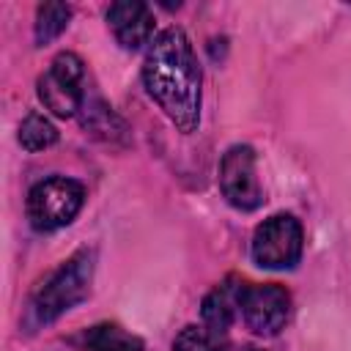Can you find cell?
I'll list each match as a JSON object with an SVG mask.
<instances>
[{
  "instance_id": "cell-4",
  "label": "cell",
  "mask_w": 351,
  "mask_h": 351,
  "mask_svg": "<svg viewBox=\"0 0 351 351\" xmlns=\"http://www.w3.org/2000/svg\"><path fill=\"white\" fill-rule=\"evenodd\" d=\"M41 104L58 118H71L85 104V63L74 52H60L36 82Z\"/></svg>"
},
{
  "instance_id": "cell-6",
  "label": "cell",
  "mask_w": 351,
  "mask_h": 351,
  "mask_svg": "<svg viewBox=\"0 0 351 351\" xmlns=\"http://www.w3.org/2000/svg\"><path fill=\"white\" fill-rule=\"evenodd\" d=\"M219 189L239 211H252L263 203L261 181L255 173V151L250 145H230L219 162Z\"/></svg>"
},
{
  "instance_id": "cell-5",
  "label": "cell",
  "mask_w": 351,
  "mask_h": 351,
  "mask_svg": "<svg viewBox=\"0 0 351 351\" xmlns=\"http://www.w3.org/2000/svg\"><path fill=\"white\" fill-rule=\"evenodd\" d=\"M304 247L302 222L293 214H274L255 228L252 261L263 269H291L299 263Z\"/></svg>"
},
{
  "instance_id": "cell-9",
  "label": "cell",
  "mask_w": 351,
  "mask_h": 351,
  "mask_svg": "<svg viewBox=\"0 0 351 351\" xmlns=\"http://www.w3.org/2000/svg\"><path fill=\"white\" fill-rule=\"evenodd\" d=\"M244 280L239 277H228L225 282H219L217 288H211L203 299L200 315L203 324L219 335H228L230 324L241 315V293H244Z\"/></svg>"
},
{
  "instance_id": "cell-1",
  "label": "cell",
  "mask_w": 351,
  "mask_h": 351,
  "mask_svg": "<svg viewBox=\"0 0 351 351\" xmlns=\"http://www.w3.org/2000/svg\"><path fill=\"white\" fill-rule=\"evenodd\" d=\"M143 85L181 132H195L200 121V66L181 27H167L154 38L143 63Z\"/></svg>"
},
{
  "instance_id": "cell-8",
  "label": "cell",
  "mask_w": 351,
  "mask_h": 351,
  "mask_svg": "<svg viewBox=\"0 0 351 351\" xmlns=\"http://www.w3.org/2000/svg\"><path fill=\"white\" fill-rule=\"evenodd\" d=\"M107 25L123 49H140L154 36V14L140 0H121L107 8Z\"/></svg>"
},
{
  "instance_id": "cell-3",
  "label": "cell",
  "mask_w": 351,
  "mask_h": 351,
  "mask_svg": "<svg viewBox=\"0 0 351 351\" xmlns=\"http://www.w3.org/2000/svg\"><path fill=\"white\" fill-rule=\"evenodd\" d=\"M85 203V186L66 176L38 181L27 195V219L36 230L49 233L66 228Z\"/></svg>"
},
{
  "instance_id": "cell-2",
  "label": "cell",
  "mask_w": 351,
  "mask_h": 351,
  "mask_svg": "<svg viewBox=\"0 0 351 351\" xmlns=\"http://www.w3.org/2000/svg\"><path fill=\"white\" fill-rule=\"evenodd\" d=\"M93 277V252L82 250L71 255L58 271L47 277V282L38 285V291L30 299V315L36 324H49L66 310H71L77 302L88 296Z\"/></svg>"
},
{
  "instance_id": "cell-13",
  "label": "cell",
  "mask_w": 351,
  "mask_h": 351,
  "mask_svg": "<svg viewBox=\"0 0 351 351\" xmlns=\"http://www.w3.org/2000/svg\"><path fill=\"white\" fill-rule=\"evenodd\" d=\"M69 16H71V8L66 3H44V5H38V14H36V41L38 44H49L52 38H58L66 30Z\"/></svg>"
},
{
  "instance_id": "cell-12",
  "label": "cell",
  "mask_w": 351,
  "mask_h": 351,
  "mask_svg": "<svg viewBox=\"0 0 351 351\" xmlns=\"http://www.w3.org/2000/svg\"><path fill=\"white\" fill-rule=\"evenodd\" d=\"M55 143H58V129L41 112H30L19 123V145L25 151H44Z\"/></svg>"
},
{
  "instance_id": "cell-7",
  "label": "cell",
  "mask_w": 351,
  "mask_h": 351,
  "mask_svg": "<svg viewBox=\"0 0 351 351\" xmlns=\"http://www.w3.org/2000/svg\"><path fill=\"white\" fill-rule=\"evenodd\" d=\"M291 313V296L282 285L274 282H263V285H244L241 293V318L244 324L261 335V337H274Z\"/></svg>"
},
{
  "instance_id": "cell-14",
  "label": "cell",
  "mask_w": 351,
  "mask_h": 351,
  "mask_svg": "<svg viewBox=\"0 0 351 351\" xmlns=\"http://www.w3.org/2000/svg\"><path fill=\"white\" fill-rule=\"evenodd\" d=\"M241 351H261V348H255V346H247V348H241Z\"/></svg>"
},
{
  "instance_id": "cell-11",
  "label": "cell",
  "mask_w": 351,
  "mask_h": 351,
  "mask_svg": "<svg viewBox=\"0 0 351 351\" xmlns=\"http://www.w3.org/2000/svg\"><path fill=\"white\" fill-rule=\"evenodd\" d=\"M173 351H228V335H219L206 324H189L173 340Z\"/></svg>"
},
{
  "instance_id": "cell-10",
  "label": "cell",
  "mask_w": 351,
  "mask_h": 351,
  "mask_svg": "<svg viewBox=\"0 0 351 351\" xmlns=\"http://www.w3.org/2000/svg\"><path fill=\"white\" fill-rule=\"evenodd\" d=\"M88 351H143L140 337L129 335L118 324H96L82 335Z\"/></svg>"
}]
</instances>
